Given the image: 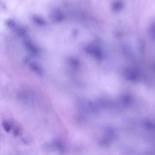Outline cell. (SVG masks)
I'll return each instance as SVG.
<instances>
[{"label": "cell", "mask_w": 155, "mask_h": 155, "mask_svg": "<svg viewBox=\"0 0 155 155\" xmlns=\"http://www.w3.org/2000/svg\"><path fill=\"white\" fill-rule=\"evenodd\" d=\"M25 46L27 48L28 50L32 52L33 53H37V48L33 44V43L31 42L30 41H26L25 42Z\"/></svg>", "instance_id": "1"}, {"label": "cell", "mask_w": 155, "mask_h": 155, "mask_svg": "<svg viewBox=\"0 0 155 155\" xmlns=\"http://www.w3.org/2000/svg\"><path fill=\"white\" fill-rule=\"evenodd\" d=\"M29 66H30V69L33 70L34 72H35L36 73L38 74H41V70L40 67H39L38 65H37L34 62H31L30 63V64H29Z\"/></svg>", "instance_id": "2"}, {"label": "cell", "mask_w": 155, "mask_h": 155, "mask_svg": "<svg viewBox=\"0 0 155 155\" xmlns=\"http://www.w3.org/2000/svg\"><path fill=\"white\" fill-rule=\"evenodd\" d=\"M6 24L7 27L12 29H16L17 28L16 23L12 20V19H8L6 22Z\"/></svg>", "instance_id": "3"}, {"label": "cell", "mask_w": 155, "mask_h": 155, "mask_svg": "<svg viewBox=\"0 0 155 155\" xmlns=\"http://www.w3.org/2000/svg\"><path fill=\"white\" fill-rule=\"evenodd\" d=\"M2 125H3V127L4 130H5V132H9L12 129L11 125L10 124L7 122V121H3V123H2Z\"/></svg>", "instance_id": "4"}]
</instances>
